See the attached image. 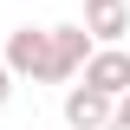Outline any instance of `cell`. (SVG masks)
I'll return each instance as SVG.
<instances>
[{
  "label": "cell",
  "instance_id": "obj_1",
  "mask_svg": "<svg viewBox=\"0 0 130 130\" xmlns=\"http://www.w3.org/2000/svg\"><path fill=\"white\" fill-rule=\"evenodd\" d=\"M0 59L13 65V78H39L46 85V59H52V26H13L7 32V52Z\"/></svg>",
  "mask_w": 130,
  "mask_h": 130
},
{
  "label": "cell",
  "instance_id": "obj_2",
  "mask_svg": "<svg viewBox=\"0 0 130 130\" xmlns=\"http://www.w3.org/2000/svg\"><path fill=\"white\" fill-rule=\"evenodd\" d=\"M91 32L85 26H52V59H46V85H65V78H78L85 65H91Z\"/></svg>",
  "mask_w": 130,
  "mask_h": 130
},
{
  "label": "cell",
  "instance_id": "obj_3",
  "mask_svg": "<svg viewBox=\"0 0 130 130\" xmlns=\"http://www.w3.org/2000/svg\"><path fill=\"white\" fill-rule=\"evenodd\" d=\"M65 124L72 130H111L117 124V98L91 91V85H72V91H65Z\"/></svg>",
  "mask_w": 130,
  "mask_h": 130
},
{
  "label": "cell",
  "instance_id": "obj_4",
  "mask_svg": "<svg viewBox=\"0 0 130 130\" xmlns=\"http://www.w3.org/2000/svg\"><path fill=\"white\" fill-rule=\"evenodd\" d=\"M85 85L104 98H130V52L124 46H98L91 65H85Z\"/></svg>",
  "mask_w": 130,
  "mask_h": 130
},
{
  "label": "cell",
  "instance_id": "obj_5",
  "mask_svg": "<svg viewBox=\"0 0 130 130\" xmlns=\"http://www.w3.org/2000/svg\"><path fill=\"white\" fill-rule=\"evenodd\" d=\"M85 32L98 46H117L130 32V0H85Z\"/></svg>",
  "mask_w": 130,
  "mask_h": 130
},
{
  "label": "cell",
  "instance_id": "obj_6",
  "mask_svg": "<svg viewBox=\"0 0 130 130\" xmlns=\"http://www.w3.org/2000/svg\"><path fill=\"white\" fill-rule=\"evenodd\" d=\"M7 98H13V65L0 59V104H7Z\"/></svg>",
  "mask_w": 130,
  "mask_h": 130
},
{
  "label": "cell",
  "instance_id": "obj_7",
  "mask_svg": "<svg viewBox=\"0 0 130 130\" xmlns=\"http://www.w3.org/2000/svg\"><path fill=\"white\" fill-rule=\"evenodd\" d=\"M117 124H130V98H117Z\"/></svg>",
  "mask_w": 130,
  "mask_h": 130
},
{
  "label": "cell",
  "instance_id": "obj_8",
  "mask_svg": "<svg viewBox=\"0 0 130 130\" xmlns=\"http://www.w3.org/2000/svg\"><path fill=\"white\" fill-rule=\"evenodd\" d=\"M111 130H130V124H111Z\"/></svg>",
  "mask_w": 130,
  "mask_h": 130
}]
</instances>
